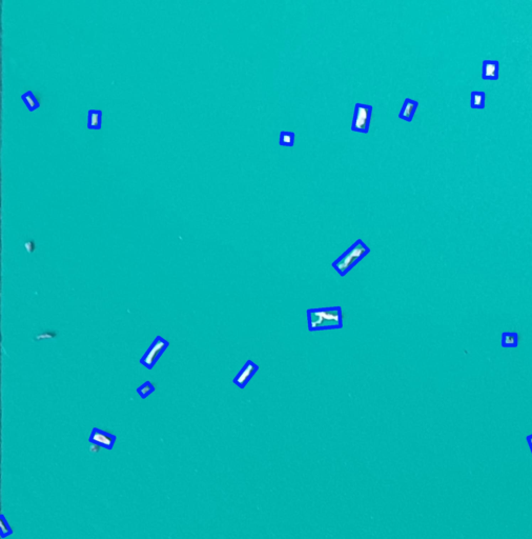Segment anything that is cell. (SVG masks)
Wrapping results in <instances>:
<instances>
[{"mask_svg": "<svg viewBox=\"0 0 532 539\" xmlns=\"http://www.w3.org/2000/svg\"><path fill=\"white\" fill-rule=\"evenodd\" d=\"M306 318L308 331L311 333L343 327V310L340 306L308 309Z\"/></svg>", "mask_w": 532, "mask_h": 539, "instance_id": "obj_1", "label": "cell"}, {"mask_svg": "<svg viewBox=\"0 0 532 539\" xmlns=\"http://www.w3.org/2000/svg\"><path fill=\"white\" fill-rule=\"evenodd\" d=\"M369 253V246L362 239H357L332 263V267L338 272L339 275L344 277Z\"/></svg>", "mask_w": 532, "mask_h": 539, "instance_id": "obj_2", "label": "cell"}, {"mask_svg": "<svg viewBox=\"0 0 532 539\" xmlns=\"http://www.w3.org/2000/svg\"><path fill=\"white\" fill-rule=\"evenodd\" d=\"M372 111L373 108L371 105L363 103L355 104L351 131L355 133L367 134L371 125Z\"/></svg>", "mask_w": 532, "mask_h": 539, "instance_id": "obj_3", "label": "cell"}, {"mask_svg": "<svg viewBox=\"0 0 532 539\" xmlns=\"http://www.w3.org/2000/svg\"><path fill=\"white\" fill-rule=\"evenodd\" d=\"M169 346L170 342L167 339H164L161 336H157L152 341L149 349L143 354L139 362L148 370H153Z\"/></svg>", "mask_w": 532, "mask_h": 539, "instance_id": "obj_4", "label": "cell"}, {"mask_svg": "<svg viewBox=\"0 0 532 539\" xmlns=\"http://www.w3.org/2000/svg\"><path fill=\"white\" fill-rule=\"evenodd\" d=\"M258 371H259V365L258 364H257L256 362H254L251 359L246 360V362L244 363V365L241 368V370L238 372L236 377L234 378L233 382L235 383V386H237L239 389L244 390L246 388V386L250 383V381L252 380V378L256 375V373Z\"/></svg>", "mask_w": 532, "mask_h": 539, "instance_id": "obj_5", "label": "cell"}, {"mask_svg": "<svg viewBox=\"0 0 532 539\" xmlns=\"http://www.w3.org/2000/svg\"><path fill=\"white\" fill-rule=\"evenodd\" d=\"M88 440L89 443H98L104 447V449L111 451L114 449L117 436L115 434L103 431L99 428H93L89 433Z\"/></svg>", "mask_w": 532, "mask_h": 539, "instance_id": "obj_6", "label": "cell"}, {"mask_svg": "<svg viewBox=\"0 0 532 539\" xmlns=\"http://www.w3.org/2000/svg\"><path fill=\"white\" fill-rule=\"evenodd\" d=\"M418 107H419V103L417 102V100H414L411 98H405L401 111L399 113V118L407 122H411L412 120H414V117L417 113Z\"/></svg>", "mask_w": 532, "mask_h": 539, "instance_id": "obj_7", "label": "cell"}, {"mask_svg": "<svg viewBox=\"0 0 532 539\" xmlns=\"http://www.w3.org/2000/svg\"><path fill=\"white\" fill-rule=\"evenodd\" d=\"M499 67L500 62L497 60H484L482 65L481 77L484 80H498L499 79Z\"/></svg>", "mask_w": 532, "mask_h": 539, "instance_id": "obj_8", "label": "cell"}, {"mask_svg": "<svg viewBox=\"0 0 532 539\" xmlns=\"http://www.w3.org/2000/svg\"><path fill=\"white\" fill-rule=\"evenodd\" d=\"M21 99L30 111H35V109L39 108L42 104L41 94L34 93L31 90L25 91V92L21 95Z\"/></svg>", "mask_w": 532, "mask_h": 539, "instance_id": "obj_9", "label": "cell"}, {"mask_svg": "<svg viewBox=\"0 0 532 539\" xmlns=\"http://www.w3.org/2000/svg\"><path fill=\"white\" fill-rule=\"evenodd\" d=\"M102 115L101 109L90 108L88 111V129L100 130L102 126Z\"/></svg>", "mask_w": 532, "mask_h": 539, "instance_id": "obj_10", "label": "cell"}, {"mask_svg": "<svg viewBox=\"0 0 532 539\" xmlns=\"http://www.w3.org/2000/svg\"><path fill=\"white\" fill-rule=\"evenodd\" d=\"M501 345L504 349H517L519 346V334L515 332H504L501 337Z\"/></svg>", "mask_w": 532, "mask_h": 539, "instance_id": "obj_11", "label": "cell"}, {"mask_svg": "<svg viewBox=\"0 0 532 539\" xmlns=\"http://www.w3.org/2000/svg\"><path fill=\"white\" fill-rule=\"evenodd\" d=\"M470 108L484 109L486 108V93L482 91H473L470 94Z\"/></svg>", "mask_w": 532, "mask_h": 539, "instance_id": "obj_12", "label": "cell"}, {"mask_svg": "<svg viewBox=\"0 0 532 539\" xmlns=\"http://www.w3.org/2000/svg\"><path fill=\"white\" fill-rule=\"evenodd\" d=\"M296 143V134L289 131H281L279 137V144L281 147L292 148Z\"/></svg>", "mask_w": 532, "mask_h": 539, "instance_id": "obj_13", "label": "cell"}, {"mask_svg": "<svg viewBox=\"0 0 532 539\" xmlns=\"http://www.w3.org/2000/svg\"><path fill=\"white\" fill-rule=\"evenodd\" d=\"M14 534V530L4 514H0V538L4 539Z\"/></svg>", "mask_w": 532, "mask_h": 539, "instance_id": "obj_14", "label": "cell"}, {"mask_svg": "<svg viewBox=\"0 0 532 539\" xmlns=\"http://www.w3.org/2000/svg\"><path fill=\"white\" fill-rule=\"evenodd\" d=\"M156 388L153 386V383L148 380L144 383H142L140 387L137 388V394H138L142 399H145V398H148L151 394H153Z\"/></svg>", "mask_w": 532, "mask_h": 539, "instance_id": "obj_15", "label": "cell"}, {"mask_svg": "<svg viewBox=\"0 0 532 539\" xmlns=\"http://www.w3.org/2000/svg\"><path fill=\"white\" fill-rule=\"evenodd\" d=\"M102 446L98 444V443H89V452L90 454L93 455H96V454H99L100 451H101Z\"/></svg>", "mask_w": 532, "mask_h": 539, "instance_id": "obj_16", "label": "cell"}, {"mask_svg": "<svg viewBox=\"0 0 532 539\" xmlns=\"http://www.w3.org/2000/svg\"><path fill=\"white\" fill-rule=\"evenodd\" d=\"M56 337V334L53 333V332H47V333H42L40 335H37L36 336V339L37 340H42V339H54V338Z\"/></svg>", "mask_w": 532, "mask_h": 539, "instance_id": "obj_17", "label": "cell"}, {"mask_svg": "<svg viewBox=\"0 0 532 539\" xmlns=\"http://www.w3.org/2000/svg\"><path fill=\"white\" fill-rule=\"evenodd\" d=\"M23 245H24V248H25V250H26L27 253L32 254V253L34 252V250H35V245H34V242H33V241H30V240H29V241H25Z\"/></svg>", "mask_w": 532, "mask_h": 539, "instance_id": "obj_18", "label": "cell"}, {"mask_svg": "<svg viewBox=\"0 0 532 539\" xmlns=\"http://www.w3.org/2000/svg\"><path fill=\"white\" fill-rule=\"evenodd\" d=\"M526 442H527V444L529 446V450H530L531 455H532V434H530V435H528L526 437Z\"/></svg>", "mask_w": 532, "mask_h": 539, "instance_id": "obj_19", "label": "cell"}]
</instances>
